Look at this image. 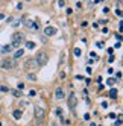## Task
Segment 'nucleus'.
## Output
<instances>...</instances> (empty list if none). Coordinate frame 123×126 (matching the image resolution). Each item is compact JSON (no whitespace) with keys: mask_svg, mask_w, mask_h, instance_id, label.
Segmentation results:
<instances>
[{"mask_svg":"<svg viewBox=\"0 0 123 126\" xmlns=\"http://www.w3.org/2000/svg\"><path fill=\"white\" fill-rule=\"evenodd\" d=\"M11 46H12V49L15 47V49H20V46L24 43V35L21 33V32H14L12 33V37H11Z\"/></svg>","mask_w":123,"mask_h":126,"instance_id":"f257e3e1","label":"nucleus"},{"mask_svg":"<svg viewBox=\"0 0 123 126\" xmlns=\"http://www.w3.org/2000/svg\"><path fill=\"white\" fill-rule=\"evenodd\" d=\"M20 21H21V24H24L28 29H32V31H35V32L40 31L38 23H37V21H33V20H31V18H29V15H21Z\"/></svg>","mask_w":123,"mask_h":126,"instance_id":"f03ea898","label":"nucleus"},{"mask_svg":"<svg viewBox=\"0 0 123 126\" xmlns=\"http://www.w3.org/2000/svg\"><path fill=\"white\" fill-rule=\"evenodd\" d=\"M47 62H49V55H47L46 52L37 53V56H35V64H37V67L43 68L44 65H47Z\"/></svg>","mask_w":123,"mask_h":126,"instance_id":"7ed1b4c3","label":"nucleus"},{"mask_svg":"<svg viewBox=\"0 0 123 126\" xmlns=\"http://www.w3.org/2000/svg\"><path fill=\"white\" fill-rule=\"evenodd\" d=\"M33 112H35V122H37V125H41V123H43V120H44V117H46V111H44V108H41L40 105H35Z\"/></svg>","mask_w":123,"mask_h":126,"instance_id":"20e7f679","label":"nucleus"},{"mask_svg":"<svg viewBox=\"0 0 123 126\" xmlns=\"http://www.w3.org/2000/svg\"><path fill=\"white\" fill-rule=\"evenodd\" d=\"M15 67H17V61L12 58H5L0 61V68H3V70H12Z\"/></svg>","mask_w":123,"mask_h":126,"instance_id":"39448f33","label":"nucleus"},{"mask_svg":"<svg viewBox=\"0 0 123 126\" xmlns=\"http://www.w3.org/2000/svg\"><path fill=\"white\" fill-rule=\"evenodd\" d=\"M67 105H68V108H70V110H75V108H76V105H77V97H76V94H75L73 91L68 94Z\"/></svg>","mask_w":123,"mask_h":126,"instance_id":"423d86ee","label":"nucleus"},{"mask_svg":"<svg viewBox=\"0 0 123 126\" xmlns=\"http://www.w3.org/2000/svg\"><path fill=\"white\" fill-rule=\"evenodd\" d=\"M44 37H55V35L58 33V29L53 28V26H47V28H44Z\"/></svg>","mask_w":123,"mask_h":126,"instance_id":"0eeeda50","label":"nucleus"},{"mask_svg":"<svg viewBox=\"0 0 123 126\" xmlns=\"http://www.w3.org/2000/svg\"><path fill=\"white\" fill-rule=\"evenodd\" d=\"M24 68L26 70H33V68H37V64H35V58H28L24 61Z\"/></svg>","mask_w":123,"mask_h":126,"instance_id":"6e6552de","label":"nucleus"},{"mask_svg":"<svg viewBox=\"0 0 123 126\" xmlns=\"http://www.w3.org/2000/svg\"><path fill=\"white\" fill-rule=\"evenodd\" d=\"M65 97V91H64V88L62 87H58L55 90V99H58V100H62V99Z\"/></svg>","mask_w":123,"mask_h":126,"instance_id":"1a4fd4ad","label":"nucleus"},{"mask_svg":"<svg viewBox=\"0 0 123 126\" xmlns=\"http://www.w3.org/2000/svg\"><path fill=\"white\" fill-rule=\"evenodd\" d=\"M11 52H12L11 44H5V46L0 47V53H2V55H8V53H11Z\"/></svg>","mask_w":123,"mask_h":126,"instance_id":"9d476101","label":"nucleus"},{"mask_svg":"<svg viewBox=\"0 0 123 126\" xmlns=\"http://www.w3.org/2000/svg\"><path fill=\"white\" fill-rule=\"evenodd\" d=\"M12 117L15 120H20L21 117H23V110H20V108H15V110L12 111Z\"/></svg>","mask_w":123,"mask_h":126,"instance_id":"9b49d317","label":"nucleus"},{"mask_svg":"<svg viewBox=\"0 0 123 126\" xmlns=\"http://www.w3.org/2000/svg\"><path fill=\"white\" fill-rule=\"evenodd\" d=\"M108 94H109V97L112 99V100H116V99H117V96H119V91H117V88H116V87H111V88H109V93H108Z\"/></svg>","mask_w":123,"mask_h":126,"instance_id":"f8f14e48","label":"nucleus"},{"mask_svg":"<svg viewBox=\"0 0 123 126\" xmlns=\"http://www.w3.org/2000/svg\"><path fill=\"white\" fill-rule=\"evenodd\" d=\"M23 55H24V49H17V50H15V53H14V56H12V59H15V61H17V59H20Z\"/></svg>","mask_w":123,"mask_h":126,"instance_id":"ddd939ff","label":"nucleus"},{"mask_svg":"<svg viewBox=\"0 0 123 126\" xmlns=\"http://www.w3.org/2000/svg\"><path fill=\"white\" fill-rule=\"evenodd\" d=\"M9 93H11L14 97H17V99L23 96V91H21V90H9Z\"/></svg>","mask_w":123,"mask_h":126,"instance_id":"4468645a","label":"nucleus"},{"mask_svg":"<svg viewBox=\"0 0 123 126\" xmlns=\"http://www.w3.org/2000/svg\"><path fill=\"white\" fill-rule=\"evenodd\" d=\"M24 46H26V49H29V50H33L35 47H37V44H35L33 41H24Z\"/></svg>","mask_w":123,"mask_h":126,"instance_id":"2eb2a0df","label":"nucleus"},{"mask_svg":"<svg viewBox=\"0 0 123 126\" xmlns=\"http://www.w3.org/2000/svg\"><path fill=\"white\" fill-rule=\"evenodd\" d=\"M26 78H28V80H32V82H37V80H38L37 75H35V73H31V71L26 75Z\"/></svg>","mask_w":123,"mask_h":126,"instance_id":"dca6fc26","label":"nucleus"},{"mask_svg":"<svg viewBox=\"0 0 123 126\" xmlns=\"http://www.w3.org/2000/svg\"><path fill=\"white\" fill-rule=\"evenodd\" d=\"M55 114H56V117H59V119L62 120V115H64V111H62V108L56 106V108H55Z\"/></svg>","mask_w":123,"mask_h":126,"instance_id":"f3484780","label":"nucleus"},{"mask_svg":"<svg viewBox=\"0 0 123 126\" xmlns=\"http://www.w3.org/2000/svg\"><path fill=\"white\" fill-rule=\"evenodd\" d=\"M9 87L8 85H0V93H9Z\"/></svg>","mask_w":123,"mask_h":126,"instance_id":"a211bd4d","label":"nucleus"},{"mask_svg":"<svg viewBox=\"0 0 123 126\" xmlns=\"http://www.w3.org/2000/svg\"><path fill=\"white\" fill-rule=\"evenodd\" d=\"M75 56H76V58H81V56H82V50L79 49V47L75 49Z\"/></svg>","mask_w":123,"mask_h":126,"instance_id":"6ab92c4d","label":"nucleus"},{"mask_svg":"<svg viewBox=\"0 0 123 126\" xmlns=\"http://www.w3.org/2000/svg\"><path fill=\"white\" fill-rule=\"evenodd\" d=\"M107 84H108L109 87H114V84H116V79H114V78H108V79H107Z\"/></svg>","mask_w":123,"mask_h":126,"instance_id":"aec40b11","label":"nucleus"},{"mask_svg":"<svg viewBox=\"0 0 123 126\" xmlns=\"http://www.w3.org/2000/svg\"><path fill=\"white\" fill-rule=\"evenodd\" d=\"M114 37H116V40H117V41H122V32L114 33Z\"/></svg>","mask_w":123,"mask_h":126,"instance_id":"412c9836","label":"nucleus"},{"mask_svg":"<svg viewBox=\"0 0 123 126\" xmlns=\"http://www.w3.org/2000/svg\"><path fill=\"white\" fill-rule=\"evenodd\" d=\"M108 117H109V119H112V120H116V119H117V114H116V112H109Z\"/></svg>","mask_w":123,"mask_h":126,"instance_id":"4be33fe9","label":"nucleus"},{"mask_svg":"<svg viewBox=\"0 0 123 126\" xmlns=\"http://www.w3.org/2000/svg\"><path fill=\"white\" fill-rule=\"evenodd\" d=\"M114 126H122V119H116V122H114Z\"/></svg>","mask_w":123,"mask_h":126,"instance_id":"5701e85b","label":"nucleus"},{"mask_svg":"<svg viewBox=\"0 0 123 126\" xmlns=\"http://www.w3.org/2000/svg\"><path fill=\"white\" fill-rule=\"evenodd\" d=\"M90 119H91V114L90 112H85L84 114V120H90Z\"/></svg>","mask_w":123,"mask_h":126,"instance_id":"b1692460","label":"nucleus"},{"mask_svg":"<svg viewBox=\"0 0 123 126\" xmlns=\"http://www.w3.org/2000/svg\"><path fill=\"white\" fill-rule=\"evenodd\" d=\"M58 3H59V5H58L59 8H64V6H65V0H58Z\"/></svg>","mask_w":123,"mask_h":126,"instance_id":"393cba45","label":"nucleus"},{"mask_svg":"<svg viewBox=\"0 0 123 126\" xmlns=\"http://www.w3.org/2000/svg\"><path fill=\"white\" fill-rule=\"evenodd\" d=\"M65 76H67V73H65V71H61V73H59V79H65Z\"/></svg>","mask_w":123,"mask_h":126,"instance_id":"a878e982","label":"nucleus"},{"mask_svg":"<svg viewBox=\"0 0 123 126\" xmlns=\"http://www.w3.org/2000/svg\"><path fill=\"white\" fill-rule=\"evenodd\" d=\"M24 88V84L23 82H18V84H17V90H23Z\"/></svg>","mask_w":123,"mask_h":126,"instance_id":"bb28decb","label":"nucleus"},{"mask_svg":"<svg viewBox=\"0 0 123 126\" xmlns=\"http://www.w3.org/2000/svg\"><path fill=\"white\" fill-rule=\"evenodd\" d=\"M20 24H21V21H20V20H18V21H14V23H12V28H18Z\"/></svg>","mask_w":123,"mask_h":126,"instance_id":"cd10ccee","label":"nucleus"},{"mask_svg":"<svg viewBox=\"0 0 123 126\" xmlns=\"http://www.w3.org/2000/svg\"><path fill=\"white\" fill-rule=\"evenodd\" d=\"M96 46H97L99 49H103V46H105V44H103L102 41H97V43H96Z\"/></svg>","mask_w":123,"mask_h":126,"instance_id":"c85d7f7f","label":"nucleus"},{"mask_svg":"<svg viewBox=\"0 0 123 126\" xmlns=\"http://www.w3.org/2000/svg\"><path fill=\"white\" fill-rule=\"evenodd\" d=\"M120 47H122V43H120V41H117L116 44H114V47H112V49H120Z\"/></svg>","mask_w":123,"mask_h":126,"instance_id":"c756f323","label":"nucleus"},{"mask_svg":"<svg viewBox=\"0 0 123 126\" xmlns=\"http://www.w3.org/2000/svg\"><path fill=\"white\" fill-rule=\"evenodd\" d=\"M100 106L103 108V110H107V108H108V102H105V100H103V102L100 103Z\"/></svg>","mask_w":123,"mask_h":126,"instance_id":"7c9ffc66","label":"nucleus"},{"mask_svg":"<svg viewBox=\"0 0 123 126\" xmlns=\"http://www.w3.org/2000/svg\"><path fill=\"white\" fill-rule=\"evenodd\" d=\"M29 96H31V97H35V96H37V91H35V90H31V91H29Z\"/></svg>","mask_w":123,"mask_h":126,"instance_id":"2f4dec72","label":"nucleus"},{"mask_svg":"<svg viewBox=\"0 0 123 126\" xmlns=\"http://www.w3.org/2000/svg\"><path fill=\"white\" fill-rule=\"evenodd\" d=\"M75 78H76V80H84V79H85V78H84L82 75H76Z\"/></svg>","mask_w":123,"mask_h":126,"instance_id":"473e14b6","label":"nucleus"},{"mask_svg":"<svg viewBox=\"0 0 123 126\" xmlns=\"http://www.w3.org/2000/svg\"><path fill=\"white\" fill-rule=\"evenodd\" d=\"M85 70H87V73H88V75H91V73H93V68H91L90 65H87V68H85Z\"/></svg>","mask_w":123,"mask_h":126,"instance_id":"72a5a7b5","label":"nucleus"},{"mask_svg":"<svg viewBox=\"0 0 123 126\" xmlns=\"http://www.w3.org/2000/svg\"><path fill=\"white\" fill-rule=\"evenodd\" d=\"M90 58H93V59H97V55H96V52H91V53H90Z\"/></svg>","mask_w":123,"mask_h":126,"instance_id":"f704fd0d","label":"nucleus"},{"mask_svg":"<svg viewBox=\"0 0 123 126\" xmlns=\"http://www.w3.org/2000/svg\"><path fill=\"white\" fill-rule=\"evenodd\" d=\"M114 59H116V56H114V53H112V55H109L108 61H109V62H114Z\"/></svg>","mask_w":123,"mask_h":126,"instance_id":"c9c22d12","label":"nucleus"},{"mask_svg":"<svg viewBox=\"0 0 123 126\" xmlns=\"http://www.w3.org/2000/svg\"><path fill=\"white\" fill-rule=\"evenodd\" d=\"M17 9H18V11H21V9H23V3H20V2L17 3Z\"/></svg>","mask_w":123,"mask_h":126,"instance_id":"e433bc0d","label":"nucleus"},{"mask_svg":"<svg viewBox=\"0 0 123 126\" xmlns=\"http://www.w3.org/2000/svg\"><path fill=\"white\" fill-rule=\"evenodd\" d=\"M102 76H97V78H96V82H97V84H102Z\"/></svg>","mask_w":123,"mask_h":126,"instance_id":"4c0bfd02","label":"nucleus"},{"mask_svg":"<svg viewBox=\"0 0 123 126\" xmlns=\"http://www.w3.org/2000/svg\"><path fill=\"white\" fill-rule=\"evenodd\" d=\"M84 80H85V84H87V85H90V84H91V79H90V78H85Z\"/></svg>","mask_w":123,"mask_h":126,"instance_id":"58836bf2","label":"nucleus"},{"mask_svg":"<svg viewBox=\"0 0 123 126\" xmlns=\"http://www.w3.org/2000/svg\"><path fill=\"white\" fill-rule=\"evenodd\" d=\"M76 8H77V9H81V8H82V2H76Z\"/></svg>","mask_w":123,"mask_h":126,"instance_id":"ea45409f","label":"nucleus"},{"mask_svg":"<svg viewBox=\"0 0 123 126\" xmlns=\"http://www.w3.org/2000/svg\"><path fill=\"white\" fill-rule=\"evenodd\" d=\"M116 14H117L119 17H122V9H120V8H119V9H116Z\"/></svg>","mask_w":123,"mask_h":126,"instance_id":"a19ab883","label":"nucleus"},{"mask_svg":"<svg viewBox=\"0 0 123 126\" xmlns=\"http://www.w3.org/2000/svg\"><path fill=\"white\" fill-rule=\"evenodd\" d=\"M112 73H114V68L109 67V68H108V75H112Z\"/></svg>","mask_w":123,"mask_h":126,"instance_id":"79ce46f5","label":"nucleus"},{"mask_svg":"<svg viewBox=\"0 0 123 126\" xmlns=\"http://www.w3.org/2000/svg\"><path fill=\"white\" fill-rule=\"evenodd\" d=\"M116 78H117V79L122 78V71H117V73H116Z\"/></svg>","mask_w":123,"mask_h":126,"instance_id":"37998d69","label":"nucleus"},{"mask_svg":"<svg viewBox=\"0 0 123 126\" xmlns=\"http://www.w3.org/2000/svg\"><path fill=\"white\" fill-rule=\"evenodd\" d=\"M93 62H94V59H91V58H90V61L87 62V65H93Z\"/></svg>","mask_w":123,"mask_h":126,"instance_id":"c03bdc74","label":"nucleus"},{"mask_svg":"<svg viewBox=\"0 0 123 126\" xmlns=\"http://www.w3.org/2000/svg\"><path fill=\"white\" fill-rule=\"evenodd\" d=\"M81 26H82V28H87V26H88V23H87V21H82Z\"/></svg>","mask_w":123,"mask_h":126,"instance_id":"a18cd8bd","label":"nucleus"},{"mask_svg":"<svg viewBox=\"0 0 123 126\" xmlns=\"http://www.w3.org/2000/svg\"><path fill=\"white\" fill-rule=\"evenodd\" d=\"M103 12H105V14H108V12H109V8L105 6V8H103Z\"/></svg>","mask_w":123,"mask_h":126,"instance_id":"49530a36","label":"nucleus"},{"mask_svg":"<svg viewBox=\"0 0 123 126\" xmlns=\"http://www.w3.org/2000/svg\"><path fill=\"white\" fill-rule=\"evenodd\" d=\"M105 23H107V20H99V23H97V24H105Z\"/></svg>","mask_w":123,"mask_h":126,"instance_id":"de8ad7c7","label":"nucleus"},{"mask_svg":"<svg viewBox=\"0 0 123 126\" xmlns=\"http://www.w3.org/2000/svg\"><path fill=\"white\" fill-rule=\"evenodd\" d=\"M90 126H97V123H94V122H91V123H90Z\"/></svg>","mask_w":123,"mask_h":126,"instance_id":"09e8293b","label":"nucleus"},{"mask_svg":"<svg viewBox=\"0 0 123 126\" xmlns=\"http://www.w3.org/2000/svg\"><path fill=\"white\" fill-rule=\"evenodd\" d=\"M3 18H5V15H3V14H0V20H3Z\"/></svg>","mask_w":123,"mask_h":126,"instance_id":"8fccbe9b","label":"nucleus"},{"mask_svg":"<svg viewBox=\"0 0 123 126\" xmlns=\"http://www.w3.org/2000/svg\"><path fill=\"white\" fill-rule=\"evenodd\" d=\"M94 2H96V3H100V2H102V0H94Z\"/></svg>","mask_w":123,"mask_h":126,"instance_id":"3c124183","label":"nucleus"},{"mask_svg":"<svg viewBox=\"0 0 123 126\" xmlns=\"http://www.w3.org/2000/svg\"><path fill=\"white\" fill-rule=\"evenodd\" d=\"M50 126H56V125H55V123H52V125H50Z\"/></svg>","mask_w":123,"mask_h":126,"instance_id":"603ef678","label":"nucleus"},{"mask_svg":"<svg viewBox=\"0 0 123 126\" xmlns=\"http://www.w3.org/2000/svg\"><path fill=\"white\" fill-rule=\"evenodd\" d=\"M0 112H2V106H0Z\"/></svg>","mask_w":123,"mask_h":126,"instance_id":"864d4df0","label":"nucleus"},{"mask_svg":"<svg viewBox=\"0 0 123 126\" xmlns=\"http://www.w3.org/2000/svg\"><path fill=\"white\" fill-rule=\"evenodd\" d=\"M97 126H103V125H97Z\"/></svg>","mask_w":123,"mask_h":126,"instance_id":"5fc2aeb1","label":"nucleus"},{"mask_svg":"<svg viewBox=\"0 0 123 126\" xmlns=\"http://www.w3.org/2000/svg\"><path fill=\"white\" fill-rule=\"evenodd\" d=\"M0 126H2V122H0Z\"/></svg>","mask_w":123,"mask_h":126,"instance_id":"6e6d98bb","label":"nucleus"}]
</instances>
